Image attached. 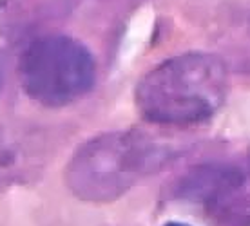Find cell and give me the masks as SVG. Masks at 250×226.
Here are the masks:
<instances>
[{
	"instance_id": "cell-6",
	"label": "cell",
	"mask_w": 250,
	"mask_h": 226,
	"mask_svg": "<svg viewBox=\"0 0 250 226\" xmlns=\"http://www.w3.org/2000/svg\"><path fill=\"white\" fill-rule=\"evenodd\" d=\"M249 169H250V156H249Z\"/></svg>"
},
{
	"instance_id": "cell-5",
	"label": "cell",
	"mask_w": 250,
	"mask_h": 226,
	"mask_svg": "<svg viewBox=\"0 0 250 226\" xmlns=\"http://www.w3.org/2000/svg\"><path fill=\"white\" fill-rule=\"evenodd\" d=\"M165 226H190L187 223H178V221H172V223H167Z\"/></svg>"
},
{
	"instance_id": "cell-2",
	"label": "cell",
	"mask_w": 250,
	"mask_h": 226,
	"mask_svg": "<svg viewBox=\"0 0 250 226\" xmlns=\"http://www.w3.org/2000/svg\"><path fill=\"white\" fill-rule=\"evenodd\" d=\"M170 151L142 132L102 134L80 147L65 172L80 199L113 201L167 163Z\"/></svg>"
},
{
	"instance_id": "cell-4",
	"label": "cell",
	"mask_w": 250,
	"mask_h": 226,
	"mask_svg": "<svg viewBox=\"0 0 250 226\" xmlns=\"http://www.w3.org/2000/svg\"><path fill=\"white\" fill-rule=\"evenodd\" d=\"M31 167V147L9 136H0V181L11 183L13 179H19Z\"/></svg>"
},
{
	"instance_id": "cell-1",
	"label": "cell",
	"mask_w": 250,
	"mask_h": 226,
	"mask_svg": "<svg viewBox=\"0 0 250 226\" xmlns=\"http://www.w3.org/2000/svg\"><path fill=\"white\" fill-rule=\"evenodd\" d=\"M227 65L210 53H185L149 71L136 87L140 114L158 125H196L223 105Z\"/></svg>"
},
{
	"instance_id": "cell-3",
	"label": "cell",
	"mask_w": 250,
	"mask_h": 226,
	"mask_svg": "<svg viewBox=\"0 0 250 226\" xmlns=\"http://www.w3.org/2000/svg\"><path fill=\"white\" fill-rule=\"evenodd\" d=\"M96 78L93 55L78 40L49 35L31 42L20 58L25 94L45 107H62L87 94Z\"/></svg>"
}]
</instances>
